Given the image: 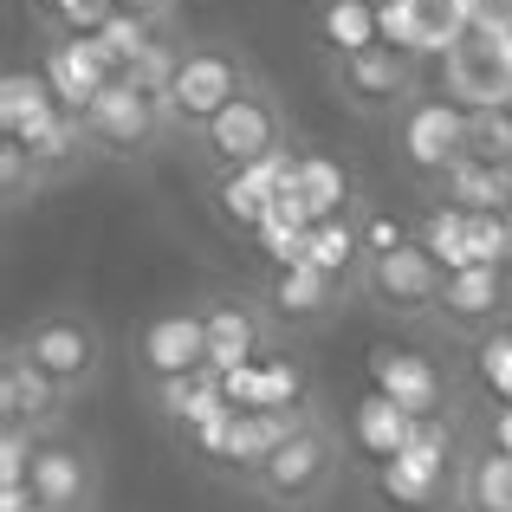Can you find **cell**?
Returning <instances> with one entry per match:
<instances>
[{
	"label": "cell",
	"instance_id": "cell-10",
	"mask_svg": "<svg viewBox=\"0 0 512 512\" xmlns=\"http://www.w3.org/2000/svg\"><path fill=\"white\" fill-rule=\"evenodd\" d=\"M441 72V98L454 104V111H500L512 104V39H493V33H467L448 46V59L435 65Z\"/></svg>",
	"mask_w": 512,
	"mask_h": 512
},
{
	"label": "cell",
	"instance_id": "cell-9",
	"mask_svg": "<svg viewBox=\"0 0 512 512\" xmlns=\"http://www.w3.org/2000/svg\"><path fill=\"white\" fill-rule=\"evenodd\" d=\"M389 130H396V156H402V169H409L415 182H428V188H441V175H448V169L467 156V111H454L441 91L415 98Z\"/></svg>",
	"mask_w": 512,
	"mask_h": 512
},
{
	"label": "cell",
	"instance_id": "cell-6",
	"mask_svg": "<svg viewBox=\"0 0 512 512\" xmlns=\"http://www.w3.org/2000/svg\"><path fill=\"white\" fill-rule=\"evenodd\" d=\"M13 344H20L26 357H33L39 370H46L72 402H78V396H91V389L104 383V363H111L98 318H85V312H39Z\"/></svg>",
	"mask_w": 512,
	"mask_h": 512
},
{
	"label": "cell",
	"instance_id": "cell-2",
	"mask_svg": "<svg viewBox=\"0 0 512 512\" xmlns=\"http://www.w3.org/2000/svg\"><path fill=\"white\" fill-rule=\"evenodd\" d=\"M286 150H292V117H286V98H279L266 78L253 91H240L208 130L188 137V163H195V175H208V182H227V175L279 163Z\"/></svg>",
	"mask_w": 512,
	"mask_h": 512
},
{
	"label": "cell",
	"instance_id": "cell-16",
	"mask_svg": "<svg viewBox=\"0 0 512 512\" xmlns=\"http://www.w3.org/2000/svg\"><path fill=\"white\" fill-rule=\"evenodd\" d=\"M39 72H46L59 111H72V117H85L91 104H98V91L124 78V72H117V59L104 52V39H46Z\"/></svg>",
	"mask_w": 512,
	"mask_h": 512
},
{
	"label": "cell",
	"instance_id": "cell-1",
	"mask_svg": "<svg viewBox=\"0 0 512 512\" xmlns=\"http://www.w3.org/2000/svg\"><path fill=\"white\" fill-rule=\"evenodd\" d=\"M260 85V65L240 39H182L163 78V117L175 130V143H188L195 130H208L240 91Z\"/></svg>",
	"mask_w": 512,
	"mask_h": 512
},
{
	"label": "cell",
	"instance_id": "cell-21",
	"mask_svg": "<svg viewBox=\"0 0 512 512\" xmlns=\"http://www.w3.org/2000/svg\"><path fill=\"white\" fill-rule=\"evenodd\" d=\"M383 39V26H376V7L370 0H325V13H318V46H325V59H344V52H363Z\"/></svg>",
	"mask_w": 512,
	"mask_h": 512
},
{
	"label": "cell",
	"instance_id": "cell-8",
	"mask_svg": "<svg viewBox=\"0 0 512 512\" xmlns=\"http://www.w3.org/2000/svg\"><path fill=\"white\" fill-rule=\"evenodd\" d=\"M26 493H33L39 512H98L104 500V461L85 435H46L33 454V474H26Z\"/></svg>",
	"mask_w": 512,
	"mask_h": 512
},
{
	"label": "cell",
	"instance_id": "cell-7",
	"mask_svg": "<svg viewBox=\"0 0 512 512\" xmlns=\"http://www.w3.org/2000/svg\"><path fill=\"white\" fill-rule=\"evenodd\" d=\"M441 286H448V266H441L422 240H402V247H389V253L370 260L357 299H370L376 312L396 318V325H435Z\"/></svg>",
	"mask_w": 512,
	"mask_h": 512
},
{
	"label": "cell",
	"instance_id": "cell-27",
	"mask_svg": "<svg viewBox=\"0 0 512 512\" xmlns=\"http://www.w3.org/2000/svg\"><path fill=\"white\" fill-rule=\"evenodd\" d=\"M448 512H467V506H461V500H454V506H448Z\"/></svg>",
	"mask_w": 512,
	"mask_h": 512
},
{
	"label": "cell",
	"instance_id": "cell-11",
	"mask_svg": "<svg viewBox=\"0 0 512 512\" xmlns=\"http://www.w3.org/2000/svg\"><path fill=\"white\" fill-rule=\"evenodd\" d=\"M376 26H383V46L441 65L454 39L474 33V0H376Z\"/></svg>",
	"mask_w": 512,
	"mask_h": 512
},
{
	"label": "cell",
	"instance_id": "cell-25",
	"mask_svg": "<svg viewBox=\"0 0 512 512\" xmlns=\"http://www.w3.org/2000/svg\"><path fill=\"white\" fill-rule=\"evenodd\" d=\"M117 13L156 26V33H175V20H182V0H117Z\"/></svg>",
	"mask_w": 512,
	"mask_h": 512
},
{
	"label": "cell",
	"instance_id": "cell-12",
	"mask_svg": "<svg viewBox=\"0 0 512 512\" xmlns=\"http://www.w3.org/2000/svg\"><path fill=\"white\" fill-rule=\"evenodd\" d=\"M0 422L26 428V435H39V441L65 435V422H72V396H65L20 344H7V357H0Z\"/></svg>",
	"mask_w": 512,
	"mask_h": 512
},
{
	"label": "cell",
	"instance_id": "cell-22",
	"mask_svg": "<svg viewBox=\"0 0 512 512\" xmlns=\"http://www.w3.org/2000/svg\"><path fill=\"white\" fill-rule=\"evenodd\" d=\"M467 221H474V214H461V208H448V201H435V208L422 214V227H415V240H422V247L435 253L448 273H461V266H467Z\"/></svg>",
	"mask_w": 512,
	"mask_h": 512
},
{
	"label": "cell",
	"instance_id": "cell-20",
	"mask_svg": "<svg viewBox=\"0 0 512 512\" xmlns=\"http://www.w3.org/2000/svg\"><path fill=\"white\" fill-rule=\"evenodd\" d=\"M454 500L467 512H512V454L487 448V454H467L454 467Z\"/></svg>",
	"mask_w": 512,
	"mask_h": 512
},
{
	"label": "cell",
	"instance_id": "cell-15",
	"mask_svg": "<svg viewBox=\"0 0 512 512\" xmlns=\"http://www.w3.org/2000/svg\"><path fill=\"white\" fill-rule=\"evenodd\" d=\"M201 318H208V363L214 370H240L253 363L266 344H273V312H266L260 292H221V299H201Z\"/></svg>",
	"mask_w": 512,
	"mask_h": 512
},
{
	"label": "cell",
	"instance_id": "cell-18",
	"mask_svg": "<svg viewBox=\"0 0 512 512\" xmlns=\"http://www.w3.org/2000/svg\"><path fill=\"white\" fill-rule=\"evenodd\" d=\"M52 124H59V98H52L46 72L13 65V72L0 78V137L7 143H33V137H46Z\"/></svg>",
	"mask_w": 512,
	"mask_h": 512
},
{
	"label": "cell",
	"instance_id": "cell-26",
	"mask_svg": "<svg viewBox=\"0 0 512 512\" xmlns=\"http://www.w3.org/2000/svg\"><path fill=\"white\" fill-rule=\"evenodd\" d=\"M26 7H33V26H39V33H46V26L59 20L65 7H72V0H26Z\"/></svg>",
	"mask_w": 512,
	"mask_h": 512
},
{
	"label": "cell",
	"instance_id": "cell-24",
	"mask_svg": "<svg viewBox=\"0 0 512 512\" xmlns=\"http://www.w3.org/2000/svg\"><path fill=\"white\" fill-rule=\"evenodd\" d=\"M39 188H46V175L33 169L26 143H7V137H0V195H7V208H20L26 195H39Z\"/></svg>",
	"mask_w": 512,
	"mask_h": 512
},
{
	"label": "cell",
	"instance_id": "cell-23",
	"mask_svg": "<svg viewBox=\"0 0 512 512\" xmlns=\"http://www.w3.org/2000/svg\"><path fill=\"white\" fill-rule=\"evenodd\" d=\"M467 163H487V169L512 175V104L467 117Z\"/></svg>",
	"mask_w": 512,
	"mask_h": 512
},
{
	"label": "cell",
	"instance_id": "cell-5",
	"mask_svg": "<svg viewBox=\"0 0 512 512\" xmlns=\"http://www.w3.org/2000/svg\"><path fill=\"white\" fill-rule=\"evenodd\" d=\"M85 137H91V156H104V163H150L163 143H175V130L163 117V91L150 78L104 85L98 104L85 111Z\"/></svg>",
	"mask_w": 512,
	"mask_h": 512
},
{
	"label": "cell",
	"instance_id": "cell-13",
	"mask_svg": "<svg viewBox=\"0 0 512 512\" xmlns=\"http://www.w3.org/2000/svg\"><path fill=\"white\" fill-rule=\"evenodd\" d=\"M506 318H512V273L506 266H461V273H448L435 331H448V338H493Z\"/></svg>",
	"mask_w": 512,
	"mask_h": 512
},
{
	"label": "cell",
	"instance_id": "cell-4",
	"mask_svg": "<svg viewBox=\"0 0 512 512\" xmlns=\"http://www.w3.org/2000/svg\"><path fill=\"white\" fill-rule=\"evenodd\" d=\"M325 85H331V104L350 111L357 124H396L415 98H428V65L376 39L363 52L325 59Z\"/></svg>",
	"mask_w": 512,
	"mask_h": 512
},
{
	"label": "cell",
	"instance_id": "cell-14",
	"mask_svg": "<svg viewBox=\"0 0 512 512\" xmlns=\"http://www.w3.org/2000/svg\"><path fill=\"white\" fill-rule=\"evenodd\" d=\"M137 370L143 383H175V376H201L208 370V318H201V305H188V312H163L150 318V325L137 331Z\"/></svg>",
	"mask_w": 512,
	"mask_h": 512
},
{
	"label": "cell",
	"instance_id": "cell-3",
	"mask_svg": "<svg viewBox=\"0 0 512 512\" xmlns=\"http://www.w3.org/2000/svg\"><path fill=\"white\" fill-rule=\"evenodd\" d=\"M338 480H344V441L325 415H312L299 435H286L247 474V493L266 500V506H279V512H312L338 493Z\"/></svg>",
	"mask_w": 512,
	"mask_h": 512
},
{
	"label": "cell",
	"instance_id": "cell-19",
	"mask_svg": "<svg viewBox=\"0 0 512 512\" xmlns=\"http://www.w3.org/2000/svg\"><path fill=\"white\" fill-rule=\"evenodd\" d=\"M435 201H448V208H461V214H512V175L461 156V163L441 175Z\"/></svg>",
	"mask_w": 512,
	"mask_h": 512
},
{
	"label": "cell",
	"instance_id": "cell-17",
	"mask_svg": "<svg viewBox=\"0 0 512 512\" xmlns=\"http://www.w3.org/2000/svg\"><path fill=\"white\" fill-rule=\"evenodd\" d=\"M260 299H266V312H273V325L305 331V325L338 318L344 305H350V292L331 273H318V266L305 260V266H273V273H266V286H260Z\"/></svg>",
	"mask_w": 512,
	"mask_h": 512
}]
</instances>
